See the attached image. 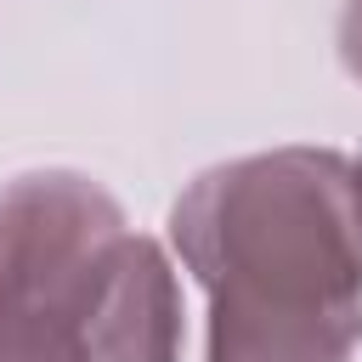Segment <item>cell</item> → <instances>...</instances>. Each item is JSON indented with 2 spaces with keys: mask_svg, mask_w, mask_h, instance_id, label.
Returning a JSON list of instances; mask_svg holds the SVG:
<instances>
[{
  "mask_svg": "<svg viewBox=\"0 0 362 362\" xmlns=\"http://www.w3.org/2000/svg\"><path fill=\"white\" fill-rule=\"evenodd\" d=\"M356 175H362V158H356Z\"/></svg>",
  "mask_w": 362,
  "mask_h": 362,
  "instance_id": "obj_5",
  "label": "cell"
},
{
  "mask_svg": "<svg viewBox=\"0 0 362 362\" xmlns=\"http://www.w3.org/2000/svg\"><path fill=\"white\" fill-rule=\"evenodd\" d=\"M119 198L79 170H28L0 187V362H90Z\"/></svg>",
  "mask_w": 362,
  "mask_h": 362,
  "instance_id": "obj_2",
  "label": "cell"
},
{
  "mask_svg": "<svg viewBox=\"0 0 362 362\" xmlns=\"http://www.w3.org/2000/svg\"><path fill=\"white\" fill-rule=\"evenodd\" d=\"M339 62L362 85V0H345V11H339Z\"/></svg>",
  "mask_w": 362,
  "mask_h": 362,
  "instance_id": "obj_4",
  "label": "cell"
},
{
  "mask_svg": "<svg viewBox=\"0 0 362 362\" xmlns=\"http://www.w3.org/2000/svg\"><path fill=\"white\" fill-rule=\"evenodd\" d=\"M90 362H181L175 266L141 232H124L107 260L90 328Z\"/></svg>",
  "mask_w": 362,
  "mask_h": 362,
  "instance_id": "obj_3",
  "label": "cell"
},
{
  "mask_svg": "<svg viewBox=\"0 0 362 362\" xmlns=\"http://www.w3.org/2000/svg\"><path fill=\"white\" fill-rule=\"evenodd\" d=\"M170 238L209 294L204 362H356L362 175L334 147H272L187 181Z\"/></svg>",
  "mask_w": 362,
  "mask_h": 362,
  "instance_id": "obj_1",
  "label": "cell"
}]
</instances>
